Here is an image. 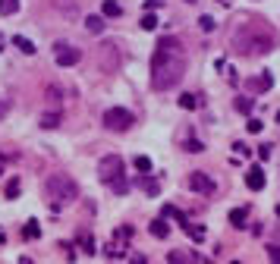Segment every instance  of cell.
<instances>
[{"label": "cell", "mask_w": 280, "mask_h": 264, "mask_svg": "<svg viewBox=\"0 0 280 264\" xmlns=\"http://www.w3.org/2000/svg\"><path fill=\"white\" fill-rule=\"evenodd\" d=\"M277 217H280V205H277Z\"/></svg>", "instance_id": "43"}, {"label": "cell", "mask_w": 280, "mask_h": 264, "mask_svg": "<svg viewBox=\"0 0 280 264\" xmlns=\"http://www.w3.org/2000/svg\"><path fill=\"white\" fill-rule=\"evenodd\" d=\"M183 230L192 236V242H205V236H208V230H205V226H198V223H189V220L183 223Z\"/></svg>", "instance_id": "13"}, {"label": "cell", "mask_w": 280, "mask_h": 264, "mask_svg": "<svg viewBox=\"0 0 280 264\" xmlns=\"http://www.w3.org/2000/svg\"><path fill=\"white\" fill-rule=\"evenodd\" d=\"M246 220H249V208H233V211H230V223L236 226V230H242Z\"/></svg>", "instance_id": "14"}, {"label": "cell", "mask_w": 280, "mask_h": 264, "mask_svg": "<svg viewBox=\"0 0 280 264\" xmlns=\"http://www.w3.org/2000/svg\"><path fill=\"white\" fill-rule=\"evenodd\" d=\"M138 186H142L145 195H161V183H158V179H151V176H138Z\"/></svg>", "instance_id": "15"}, {"label": "cell", "mask_w": 280, "mask_h": 264, "mask_svg": "<svg viewBox=\"0 0 280 264\" xmlns=\"http://www.w3.org/2000/svg\"><path fill=\"white\" fill-rule=\"evenodd\" d=\"M271 85H274L271 69H264L258 79H249V91H252V94H264V91H271Z\"/></svg>", "instance_id": "9"}, {"label": "cell", "mask_w": 280, "mask_h": 264, "mask_svg": "<svg viewBox=\"0 0 280 264\" xmlns=\"http://www.w3.org/2000/svg\"><path fill=\"white\" fill-rule=\"evenodd\" d=\"M132 164H135V170H138V173H142V176H145V173L151 170V158H145V154H138V158H135Z\"/></svg>", "instance_id": "24"}, {"label": "cell", "mask_w": 280, "mask_h": 264, "mask_svg": "<svg viewBox=\"0 0 280 264\" xmlns=\"http://www.w3.org/2000/svg\"><path fill=\"white\" fill-rule=\"evenodd\" d=\"M123 239L126 242L132 239V226H120V230H116V242H123Z\"/></svg>", "instance_id": "32"}, {"label": "cell", "mask_w": 280, "mask_h": 264, "mask_svg": "<svg viewBox=\"0 0 280 264\" xmlns=\"http://www.w3.org/2000/svg\"><path fill=\"white\" fill-rule=\"evenodd\" d=\"M148 233L155 236V239H167V236H170V226H167L164 217H158V220H151V223H148Z\"/></svg>", "instance_id": "11"}, {"label": "cell", "mask_w": 280, "mask_h": 264, "mask_svg": "<svg viewBox=\"0 0 280 264\" xmlns=\"http://www.w3.org/2000/svg\"><path fill=\"white\" fill-rule=\"evenodd\" d=\"M13 44L19 47V51H22V54H29V57L35 54V44H32L29 38H22V35H13Z\"/></svg>", "instance_id": "20"}, {"label": "cell", "mask_w": 280, "mask_h": 264, "mask_svg": "<svg viewBox=\"0 0 280 264\" xmlns=\"http://www.w3.org/2000/svg\"><path fill=\"white\" fill-rule=\"evenodd\" d=\"M7 242V236H4V230H0V245H4Z\"/></svg>", "instance_id": "40"}, {"label": "cell", "mask_w": 280, "mask_h": 264, "mask_svg": "<svg viewBox=\"0 0 280 264\" xmlns=\"http://www.w3.org/2000/svg\"><path fill=\"white\" fill-rule=\"evenodd\" d=\"M236 110L239 113H252V98H236Z\"/></svg>", "instance_id": "30"}, {"label": "cell", "mask_w": 280, "mask_h": 264, "mask_svg": "<svg viewBox=\"0 0 280 264\" xmlns=\"http://www.w3.org/2000/svg\"><path fill=\"white\" fill-rule=\"evenodd\" d=\"M246 129H249V132H261V129H264V123H261V119H252V116H249Z\"/></svg>", "instance_id": "34"}, {"label": "cell", "mask_w": 280, "mask_h": 264, "mask_svg": "<svg viewBox=\"0 0 280 264\" xmlns=\"http://www.w3.org/2000/svg\"><path fill=\"white\" fill-rule=\"evenodd\" d=\"M186 73V54L183 44L173 38V35H164L158 41V51L151 54V88L155 91H170Z\"/></svg>", "instance_id": "1"}, {"label": "cell", "mask_w": 280, "mask_h": 264, "mask_svg": "<svg viewBox=\"0 0 280 264\" xmlns=\"http://www.w3.org/2000/svg\"><path fill=\"white\" fill-rule=\"evenodd\" d=\"M120 176H126V164H123V158L120 154H107V158H101L98 161V179L101 183H116Z\"/></svg>", "instance_id": "5"}, {"label": "cell", "mask_w": 280, "mask_h": 264, "mask_svg": "<svg viewBox=\"0 0 280 264\" xmlns=\"http://www.w3.org/2000/svg\"><path fill=\"white\" fill-rule=\"evenodd\" d=\"M214 26H217L214 16H202V19H198V29H202V32H214Z\"/></svg>", "instance_id": "29"}, {"label": "cell", "mask_w": 280, "mask_h": 264, "mask_svg": "<svg viewBox=\"0 0 280 264\" xmlns=\"http://www.w3.org/2000/svg\"><path fill=\"white\" fill-rule=\"evenodd\" d=\"M19 264H32V258H22V261H19Z\"/></svg>", "instance_id": "41"}, {"label": "cell", "mask_w": 280, "mask_h": 264, "mask_svg": "<svg viewBox=\"0 0 280 264\" xmlns=\"http://www.w3.org/2000/svg\"><path fill=\"white\" fill-rule=\"evenodd\" d=\"M186 151H189V154H198V151H205V145H202V142H198L195 136H189V139H186V145H183Z\"/></svg>", "instance_id": "25"}, {"label": "cell", "mask_w": 280, "mask_h": 264, "mask_svg": "<svg viewBox=\"0 0 280 264\" xmlns=\"http://www.w3.org/2000/svg\"><path fill=\"white\" fill-rule=\"evenodd\" d=\"M54 57H57V66H76L79 60H82V51L73 47V44H66V41H60L54 47Z\"/></svg>", "instance_id": "7"}, {"label": "cell", "mask_w": 280, "mask_h": 264, "mask_svg": "<svg viewBox=\"0 0 280 264\" xmlns=\"http://www.w3.org/2000/svg\"><path fill=\"white\" fill-rule=\"evenodd\" d=\"M57 126H60V113L57 110H48L41 116V129H57Z\"/></svg>", "instance_id": "18"}, {"label": "cell", "mask_w": 280, "mask_h": 264, "mask_svg": "<svg viewBox=\"0 0 280 264\" xmlns=\"http://www.w3.org/2000/svg\"><path fill=\"white\" fill-rule=\"evenodd\" d=\"M167 264H189V258L177 248V251H170V255H167Z\"/></svg>", "instance_id": "28"}, {"label": "cell", "mask_w": 280, "mask_h": 264, "mask_svg": "<svg viewBox=\"0 0 280 264\" xmlns=\"http://www.w3.org/2000/svg\"><path fill=\"white\" fill-rule=\"evenodd\" d=\"M267 261H271V264H280V245H267Z\"/></svg>", "instance_id": "33"}, {"label": "cell", "mask_w": 280, "mask_h": 264, "mask_svg": "<svg viewBox=\"0 0 280 264\" xmlns=\"http://www.w3.org/2000/svg\"><path fill=\"white\" fill-rule=\"evenodd\" d=\"M271 148H274V145H267V142H264V145H258V158L267 161V158H271Z\"/></svg>", "instance_id": "35"}, {"label": "cell", "mask_w": 280, "mask_h": 264, "mask_svg": "<svg viewBox=\"0 0 280 264\" xmlns=\"http://www.w3.org/2000/svg\"><path fill=\"white\" fill-rule=\"evenodd\" d=\"M19 186H22L19 176H10L7 186H4V195H7V198H19Z\"/></svg>", "instance_id": "17"}, {"label": "cell", "mask_w": 280, "mask_h": 264, "mask_svg": "<svg viewBox=\"0 0 280 264\" xmlns=\"http://www.w3.org/2000/svg\"><path fill=\"white\" fill-rule=\"evenodd\" d=\"M161 7V0H145V10H148V13H151V10H158Z\"/></svg>", "instance_id": "37"}, {"label": "cell", "mask_w": 280, "mask_h": 264, "mask_svg": "<svg viewBox=\"0 0 280 264\" xmlns=\"http://www.w3.org/2000/svg\"><path fill=\"white\" fill-rule=\"evenodd\" d=\"M79 239H82V251H85V255H98V245H95L91 236H79Z\"/></svg>", "instance_id": "26"}, {"label": "cell", "mask_w": 280, "mask_h": 264, "mask_svg": "<svg viewBox=\"0 0 280 264\" xmlns=\"http://www.w3.org/2000/svg\"><path fill=\"white\" fill-rule=\"evenodd\" d=\"M189 4H195V0H189Z\"/></svg>", "instance_id": "45"}, {"label": "cell", "mask_w": 280, "mask_h": 264, "mask_svg": "<svg viewBox=\"0 0 280 264\" xmlns=\"http://www.w3.org/2000/svg\"><path fill=\"white\" fill-rule=\"evenodd\" d=\"M110 189L116 192V195H126V192H129L132 186H129V179H126V176H120V179H116V183H110Z\"/></svg>", "instance_id": "23"}, {"label": "cell", "mask_w": 280, "mask_h": 264, "mask_svg": "<svg viewBox=\"0 0 280 264\" xmlns=\"http://www.w3.org/2000/svg\"><path fill=\"white\" fill-rule=\"evenodd\" d=\"M189 189H192V192H202V195H211L217 186H214V179L208 176V173L195 170V173H189Z\"/></svg>", "instance_id": "8"}, {"label": "cell", "mask_w": 280, "mask_h": 264, "mask_svg": "<svg viewBox=\"0 0 280 264\" xmlns=\"http://www.w3.org/2000/svg\"><path fill=\"white\" fill-rule=\"evenodd\" d=\"M98 66H101V73H120V66H123L120 44H116V41H104L98 47Z\"/></svg>", "instance_id": "4"}, {"label": "cell", "mask_w": 280, "mask_h": 264, "mask_svg": "<svg viewBox=\"0 0 280 264\" xmlns=\"http://www.w3.org/2000/svg\"><path fill=\"white\" fill-rule=\"evenodd\" d=\"M101 16L116 19V16H123V7L116 4V0H104V4H101Z\"/></svg>", "instance_id": "12"}, {"label": "cell", "mask_w": 280, "mask_h": 264, "mask_svg": "<svg viewBox=\"0 0 280 264\" xmlns=\"http://www.w3.org/2000/svg\"><path fill=\"white\" fill-rule=\"evenodd\" d=\"M19 10V0H0V16H13Z\"/></svg>", "instance_id": "21"}, {"label": "cell", "mask_w": 280, "mask_h": 264, "mask_svg": "<svg viewBox=\"0 0 280 264\" xmlns=\"http://www.w3.org/2000/svg\"><path fill=\"white\" fill-rule=\"evenodd\" d=\"M107 255H110V258H126V251L120 248V242H110V245H107Z\"/></svg>", "instance_id": "31"}, {"label": "cell", "mask_w": 280, "mask_h": 264, "mask_svg": "<svg viewBox=\"0 0 280 264\" xmlns=\"http://www.w3.org/2000/svg\"><path fill=\"white\" fill-rule=\"evenodd\" d=\"M180 107H183V110H195V107H198V98L186 91V94H180Z\"/></svg>", "instance_id": "22"}, {"label": "cell", "mask_w": 280, "mask_h": 264, "mask_svg": "<svg viewBox=\"0 0 280 264\" xmlns=\"http://www.w3.org/2000/svg\"><path fill=\"white\" fill-rule=\"evenodd\" d=\"M220 4H230V0H220Z\"/></svg>", "instance_id": "44"}, {"label": "cell", "mask_w": 280, "mask_h": 264, "mask_svg": "<svg viewBox=\"0 0 280 264\" xmlns=\"http://www.w3.org/2000/svg\"><path fill=\"white\" fill-rule=\"evenodd\" d=\"M138 26H142L145 32H151V29H158V16H155V13H145V16H142V22H138Z\"/></svg>", "instance_id": "27"}, {"label": "cell", "mask_w": 280, "mask_h": 264, "mask_svg": "<svg viewBox=\"0 0 280 264\" xmlns=\"http://www.w3.org/2000/svg\"><path fill=\"white\" fill-rule=\"evenodd\" d=\"M101 123L107 126L110 132H126V129H132V113L126 110V107H110V110L104 113Z\"/></svg>", "instance_id": "6"}, {"label": "cell", "mask_w": 280, "mask_h": 264, "mask_svg": "<svg viewBox=\"0 0 280 264\" xmlns=\"http://www.w3.org/2000/svg\"><path fill=\"white\" fill-rule=\"evenodd\" d=\"M7 110H10V104H7V101H0V119L7 116Z\"/></svg>", "instance_id": "39"}, {"label": "cell", "mask_w": 280, "mask_h": 264, "mask_svg": "<svg viewBox=\"0 0 280 264\" xmlns=\"http://www.w3.org/2000/svg\"><path fill=\"white\" fill-rule=\"evenodd\" d=\"M85 29H88L91 35H101V32H104V16H98V13L88 16V19H85Z\"/></svg>", "instance_id": "16"}, {"label": "cell", "mask_w": 280, "mask_h": 264, "mask_svg": "<svg viewBox=\"0 0 280 264\" xmlns=\"http://www.w3.org/2000/svg\"><path fill=\"white\" fill-rule=\"evenodd\" d=\"M44 195H48V205H54V208L73 205L79 198V183L69 173H51L44 179Z\"/></svg>", "instance_id": "3"}, {"label": "cell", "mask_w": 280, "mask_h": 264, "mask_svg": "<svg viewBox=\"0 0 280 264\" xmlns=\"http://www.w3.org/2000/svg\"><path fill=\"white\" fill-rule=\"evenodd\" d=\"M246 186H249L252 192H261V189H264V170H261L258 164L246 170Z\"/></svg>", "instance_id": "10"}, {"label": "cell", "mask_w": 280, "mask_h": 264, "mask_svg": "<svg viewBox=\"0 0 280 264\" xmlns=\"http://www.w3.org/2000/svg\"><path fill=\"white\" fill-rule=\"evenodd\" d=\"M129 264H148V261H145L142 255H129Z\"/></svg>", "instance_id": "38"}, {"label": "cell", "mask_w": 280, "mask_h": 264, "mask_svg": "<svg viewBox=\"0 0 280 264\" xmlns=\"http://www.w3.org/2000/svg\"><path fill=\"white\" fill-rule=\"evenodd\" d=\"M233 148H236V158H246V154H249V148L242 145V142H236V145H233Z\"/></svg>", "instance_id": "36"}, {"label": "cell", "mask_w": 280, "mask_h": 264, "mask_svg": "<svg viewBox=\"0 0 280 264\" xmlns=\"http://www.w3.org/2000/svg\"><path fill=\"white\" fill-rule=\"evenodd\" d=\"M233 264H239V261H233Z\"/></svg>", "instance_id": "46"}, {"label": "cell", "mask_w": 280, "mask_h": 264, "mask_svg": "<svg viewBox=\"0 0 280 264\" xmlns=\"http://www.w3.org/2000/svg\"><path fill=\"white\" fill-rule=\"evenodd\" d=\"M277 123H280V110H277Z\"/></svg>", "instance_id": "42"}, {"label": "cell", "mask_w": 280, "mask_h": 264, "mask_svg": "<svg viewBox=\"0 0 280 264\" xmlns=\"http://www.w3.org/2000/svg\"><path fill=\"white\" fill-rule=\"evenodd\" d=\"M233 47H236V54H242V57H252V54L261 57V54H271L277 47V38L267 26H261V19H255V22H246V26L236 32Z\"/></svg>", "instance_id": "2"}, {"label": "cell", "mask_w": 280, "mask_h": 264, "mask_svg": "<svg viewBox=\"0 0 280 264\" xmlns=\"http://www.w3.org/2000/svg\"><path fill=\"white\" fill-rule=\"evenodd\" d=\"M41 236V226H38V220H29L26 226H22V239H38Z\"/></svg>", "instance_id": "19"}]
</instances>
